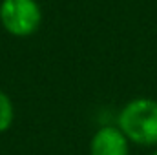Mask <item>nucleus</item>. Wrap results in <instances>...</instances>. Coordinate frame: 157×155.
Here are the masks:
<instances>
[{"label":"nucleus","instance_id":"4","mask_svg":"<svg viewBox=\"0 0 157 155\" xmlns=\"http://www.w3.org/2000/svg\"><path fill=\"white\" fill-rule=\"evenodd\" d=\"M13 120H15L13 100H11V97L4 89H0V133L7 131L13 126Z\"/></svg>","mask_w":157,"mask_h":155},{"label":"nucleus","instance_id":"3","mask_svg":"<svg viewBox=\"0 0 157 155\" xmlns=\"http://www.w3.org/2000/svg\"><path fill=\"white\" fill-rule=\"evenodd\" d=\"M90 155H130V141L117 126H101L90 139Z\"/></svg>","mask_w":157,"mask_h":155},{"label":"nucleus","instance_id":"2","mask_svg":"<svg viewBox=\"0 0 157 155\" xmlns=\"http://www.w3.org/2000/svg\"><path fill=\"white\" fill-rule=\"evenodd\" d=\"M0 24L11 37L28 39L42 26V9L37 0H2Z\"/></svg>","mask_w":157,"mask_h":155},{"label":"nucleus","instance_id":"5","mask_svg":"<svg viewBox=\"0 0 157 155\" xmlns=\"http://www.w3.org/2000/svg\"><path fill=\"white\" fill-rule=\"evenodd\" d=\"M152 155H157V148H155V150H154V153H152Z\"/></svg>","mask_w":157,"mask_h":155},{"label":"nucleus","instance_id":"1","mask_svg":"<svg viewBox=\"0 0 157 155\" xmlns=\"http://www.w3.org/2000/svg\"><path fill=\"white\" fill-rule=\"evenodd\" d=\"M117 128L137 146H157V100L137 97L126 102L117 115Z\"/></svg>","mask_w":157,"mask_h":155}]
</instances>
